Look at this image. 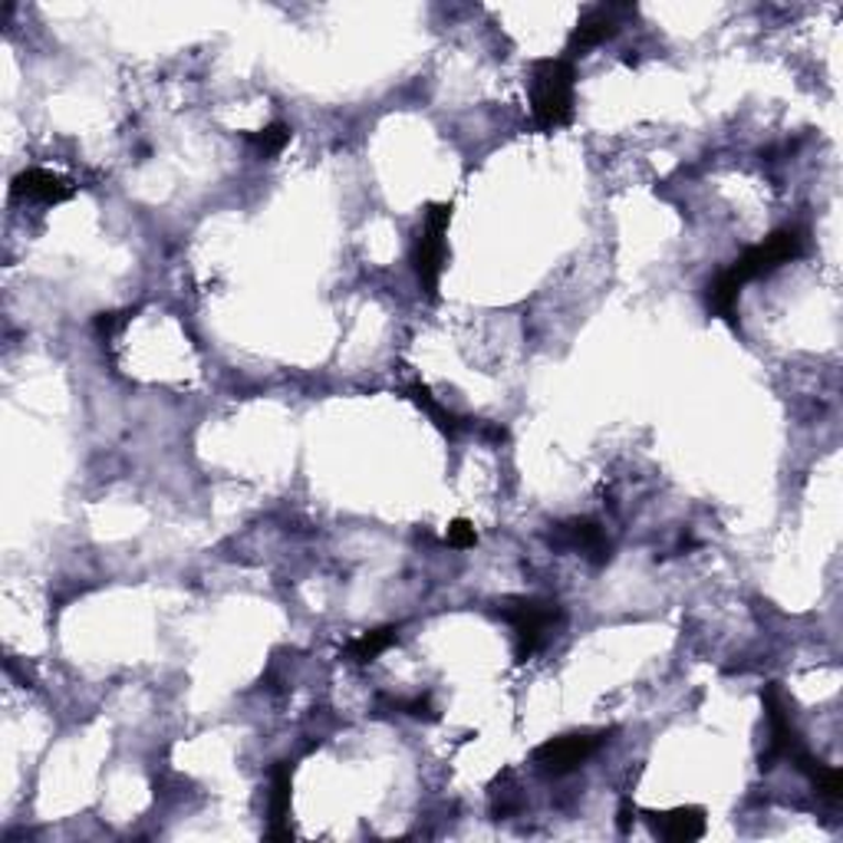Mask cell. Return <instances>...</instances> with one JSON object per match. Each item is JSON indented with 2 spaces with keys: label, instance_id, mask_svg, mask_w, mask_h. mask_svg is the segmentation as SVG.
I'll use <instances>...</instances> for the list:
<instances>
[{
  "label": "cell",
  "instance_id": "1",
  "mask_svg": "<svg viewBox=\"0 0 843 843\" xmlns=\"http://www.w3.org/2000/svg\"><path fill=\"white\" fill-rule=\"evenodd\" d=\"M527 89H531V116L544 132L564 129L574 119L577 70L567 56L534 60L527 73Z\"/></svg>",
  "mask_w": 843,
  "mask_h": 843
},
{
  "label": "cell",
  "instance_id": "2",
  "mask_svg": "<svg viewBox=\"0 0 843 843\" xmlns=\"http://www.w3.org/2000/svg\"><path fill=\"white\" fill-rule=\"evenodd\" d=\"M448 224H451V205L445 202H435L425 209V217H422L419 234H416V244H413V270H416V280L425 290L428 300L438 297V280H441V270H445V234H448Z\"/></svg>",
  "mask_w": 843,
  "mask_h": 843
},
{
  "label": "cell",
  "instance_id": "3",
  "mask_svg": "<svg viewBox=\"0 0 843 843\" xmlns=\"http://www.w3.org/2000/svg\"><path fill=\"white\" fill-rule=\"evenodd\" d=\"M498 613L514 630V655H517V662L531 659L541 649V642L547 639V632L561 623V607L551 604V600H534V597L504 600L498 607Z\"/></svg>",
  "mask_w": 843,
  "mask_h": 843
},
{
  "label": "cell",
  "instance_id": "4",
  "mask_svg": "<svg viewBox=\"0 0 843 843\" xmlns=\"http://www.w3.org/2000/svg\"><path fill=\"white\" fill-rule=\"evenodd\" d=\"M804 244H808L804 231H798V227H781V231H775L771 237H765L761 244L748 247V250H745L732 267H725V270L745 287L748 280H758V277H765V274H775L781 264L798 260V257L804 254Z\"/></svg>",
  "mask_w": 843,
  "mask_h": 843
},
{
  "label": "cell",
  "instance_id": "5",
  "mask_svg": "<svg viewBox=\"0 0 843 843\" xmlns=\"http://www.w3.org/2000/svg\"><path fill=\"white\" fill-rule=\"evenodd\" d=\"M607 741V732H570V735H557L547 738L544 745L534 748V765L544 775L564 778L570 771H577L587 758L597 755V748Z\"/></svg>",
  "mask_w": 843,
  "mask_h": 843
},
{
  "label": "cell",
  "instance_id": "6",
  "mask_svg": "<svg viewBox=\"0 0 843 843\" xmlns=\"http://www.w3.org/2000/svg\"><path fill=\"white\" fill-rule=\"evenodd\" d=\"M761 702H765V715H768V725H771V741H768V751L761 755V768L771 771L781 758L798 761L808 748H804L798 728L791 725V715H788V708H785V702H781L775 685H768L761 692Z\"/></svg>",
  "mask_w": 843,
  "mask_h": 843
},
{
  "label": "cell",
  "instance_id": "7",
  "mask_svg": "<svg viewBox=\"0 0 843 843\" xmlns=\"http://www.w3.org/2000/svg\"><path fill=\"white\" fill-rule=\"evenodd\" d=\"M76 195V185L56 172L46 169H23L10 182V199L17 202H36V205H63Z\"/></svg>",
  "mask_w": 843,
  "mask_h": 843
},
{
  "label": "cell",
  "instance_id": "8",
  "mask_svg": "<svg viewBox=\"0 0 843 843\" xmlns=\"http://www.w3.org/2000/svg\"><path fill=\"white\" fill-rule=\"evenodd\" d=\"M617 7H587L577 20V26L570 30V40H567V60L574 63V56H587L594 46L607 43L617 36L620 23H617Z\"/></svg>",
  "mask_w": 843,
  "mask_h": 843
},
{
  "label": "cell",
  "instance_id": "9",
  "mask_svg": "<svg viewBox=\"0 0 843 843\" xmlns=\"http://www.w3.org/2000/svg\"><path fill=\"white\" fill-rule=\"evenodd\" d=\"M290 794H294V765L277 761L270 771V841H290Z\"/></svg>",
  "mask_w": 843,
  "mask_h": 843
},
{
  "label": "cell",
  "instance_id": "10",
  "mask_svg": "<svg viewBox=\"0 0 843 843\" xmlns=\"http://www.w3.org/2000/svg\"><path fill=\"white\" fill-rule=\"evenodd\" d=\"M652 828L665 841L692 843L705 834V811L702 808H675L669 814H652Z\"/></svg>",
  "mask_w": 843,
  "mask_h": 843
},
{
  "label": "cell",
  "instance_id": "11",
  "mask_svg": "<svg viewBox=\"0 0 843 843\" xmlns=\"http://www.w3.org/2000/svg\"><path fill=\"white\" fill-rule=\"evenodd\" d=\"M564 531H567L570 544L580 547L594 564H607L610 561V544H607L604 527L597 521H570Z\"/></svg>",
  "mask_w": 843,
  "mask_h": 843
},
{
  "label": "cell",
  "instance_id": "12",
  "mask_svg": "<svg viewBox=\"0 0 843 843\" xmlns=\"http://www.w3.org/2000/svg\"><path fill=\"white\" fill-rule=\"evenodd\" d=\"M738 297H741V284H738L728 270H722V274L708 284V294H705L708 307H712L722 320H728V323H735Z\"/></svg>",
  "mask_w": 843,
  "mask_h": 843
},
{
  "label": "cell",
  "instance_id": "13",
  "mask_svg": "<svg viewBox=\"0 0 843 843\" xmlns=\"http://www.w3.org/2000/svg\"><path fill=\"white\" fill-rule=\"evenodd\" d=\"M396 639H399V630L396 627H380V630H370L363 632V636H356L353 642H350V659L353 662H360V665H366V662H376L390 645H396Z\"/></svg>",
  "mask_w": 843,
  "mask_h": 843
},
{
  "label": "cell",
  "instance_id": "14",
  "mask_svg": "<svg viewBox=\"0 0 843 843\" xmlns=\"http://www.w3.org/2000/svg\"><path fill=\"white\" fill-rule=\"evenodd\" d=\"M409 399L419 406L422 413L428 416V419L435 422L445 435H458L461 428H465V419L461 416H455L451 409H445L431 393H428V386H422V383H416V386H409Z\"/></svg>",
  "mask_w": 843,
  "mask_h": 843
},
{
  "label": "cell",
  "instance_id": "15",
  "mask_svg": "<svg viewBox=\"0 0 843 843\" xmlns=\"http://www.w3.org/2000/svg\"><path fill=\"white\" fill-rule=\"evenodd\" d=\"M290 136H294V129H290L287 122H270V126H264V129H257V132H247L244 139L250 142V149H254L260 159H277V156L290 146Z\"/></svg>",
  "mask_w": 843,
  "mask_h": 843
},
{
  "label": "cell",
  "instance_id": "16",
  "mask_svg": "<svg viewBox=\"0 0 843 843\" xmlns=\"http://www.w3.org/2000/svg\"><path fill=\"white\" fill-rule=\"evenodd\" d=\"M445 541H448V547H455V551H468V547H474V544H478V531H474L465 517H458V521H451V524H448Z\"/></svg>",
  "mask_w": 843,
  "mask_h": 843
},
{
  "label": "cell",
  "instance_id": "17",
  "mask_svg": "<svg viewBox=\"0 0 843 843\" xmlns=\"http://www.w3.org/2000/svg\"><path fill=\"white\" fill-rule=\"evenodd\" d=\"M393 705H396L399 712L413 715V718H425V722H435V718H438V712H435V705H431V698H428V695H413V698H396Z\"/></svg>",
  "mask_w": 843,
  "mask_h": 843
},
{
  "label": "cell",
  "instance_id": "18",
  "mask_svg": "<svg viewBox=\"0 0 843 843\" xmlns=\"http://www.w3.org/2000/svg\"><path fill=\"white\" fill-rule=\"evenodd\" d=\"M119 320H122L119 313H99V317H96V330H99V333H113V330L119 327Z\"/></svg>",
  "mask_w": 843,
  "mask_h": 843
},
{
  "label": "cell",
  "instance_id": "19",
  "mask_svg": "<svg viewBox=\"0 0 843 843\" xmlns=\"http://www.w3.org/2000/svg\"><path fill=\"white\" fill-rule=\"evenodd\" d=\"M632 814H636V808H632V801H630V798H623V804H620V821H617V824H620V831H623V834H627V831H630Z\"/></svg>",
  "mask_w": 843,
  "mask_h": 843
}]
</instances>
